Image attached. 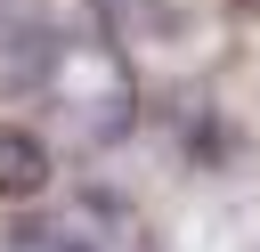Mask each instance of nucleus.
<instances>
[{"mask_svg": "<svg viewBox=\"0 0 260 252\" xmlns=\"http://www.w3.org/2000/svg\"><path fill=\"white\" fill-rule=\"evenodd\" d=\"M41 98H49V114H57V130L73 146H114L138 122V81H130L114 41H65L49 81H41Z\"/></svg>", "mask_w": 260, "mask_h": 252, "instance_id": "obj_1", "label": "nucleus"}, {"mask_svg": "<svg viewBox=\"0 0 260 252\" xmlns=\"http://www.w3.org/2000/svg\"><path fill=\"white\" fill-rule=\"evenodd\" d=\"M8 252H154V244H146V219H138L122 195L81 187V195L49 203L41 219L8 228Z\"/></svg>", "mask_w": 260, "mask_h": 252, "instance_id": "obj_2", "label": "nucleus"}, {"mask_svg": "<svg viewBox=\"0 0 260 252\" xmlns=\"http://www.w3.org/2000/svg\"><path fill=\"white\" fill-rule=\"evenodd\" d=\"M57 24L41 16V8H24V0H0V98H24V89H41L49 81V65H57Z\"/></svg>", "mask_w": 260, "mask_h": 252, "instance_id": "obj_3", "label": "nucleus"}, {"mask_svg": "<svg viewBox=\"0 0 260 252\" xmlns=\"http://www.w3.org/2000/svg\"><path fill=\"white\" fill-rule=\"evenodd\" d=\"M179 252H260V203H211L179 228Z\"/></svg>", "mask_w": 260, "mask_h": 252, "instance_id": "obj_4", "label": "nucleus"}, {"mask_svg": "<svg viewBox=\"0 0 260 252\" xmlns=\"http://www.w3.org/2000/svg\"><path fill=\"white\" fill-rule=\"evenodd\" d=\"M49 187V138L41 130H0V203H32Z\"/></svg>", "mask_w": 260, "mask_h": 252, "instance_id": "obj_5", "label": "nucleus"}, {"mask_svg": "<svg viewBox=\"0 0 260 252\" xmlns=\"http://www.w3.org/2000/svg\"><path fill=\"white\" fill-rule=\"evenodd\" d=\"M228 8H236V16H260V0H228Z\"/></svg>", "mask_w": 260, "mask_h": 252, "instance_id": "obj_6", "label": "nucleus"}]
</instances>
